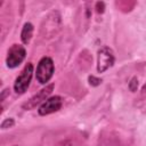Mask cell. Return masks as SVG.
<instances>
[{
  "mask_svg": "<svg viewBox=\"0 0 146 146\" xmlns=\"http://www.w3.org/2000/svg\"><path fill=\"white\" fill-rule=\"evenodd\" d=\"M54 72H55V65L52 59L48 56L42 57L36 66V73H35L36 81L40 84H47V82H49L50 79L52 78Z\"/></svg>",
  "mask_w": 146,
  "mask_h": 146,
  "instance_id": "1",
  "label": "cell"
},
{
  "mask_svg": "<svg viewBox=\"0 0 146 146\" xmlns=\"http://www.w3.org/2000/svg\"><path fill=\"white\" fill-rule=\"evenodd\" d=\"M33 70H34L33 64L27 63L22 70V72L19 73V75L15 79L14 90L17 95H23L29 89L31 80H32V75H33Z\"/></svg>",
  "mask_w": 146,
  "mask_h": 146,
  "instance_id": "2",
  "label": "cell"
},
{
  "mask_svg": "<svg viewBox=\"0 0 146 146\" xmlns=\"http://www.w3.org/2000/svg\"><path fill=\"white\" fill-rule=\"evenodd\" d=\"M54 88H55V84H54V83L46 84V87H43L41 90H39L36 94H34L29 100H26V102L22 105L23 110H25V111H31V110L35 108L38 105L43 104V103L49 98V96L51 95V92L54 91Z\"/></svg>",
  "mask_w": 146,
  "mask_h": 146,
  "instance_id": "3",
  "label": "cell"
},
{
  "mask_svg": "<svg viewBox=\"0 0 146 146\" xmlns=\"http://www.w3.org/2000/svg\"><path fill=\"white\" fill-rule=\"evenodd\" d=\"M114 62H115V56H114L113 50L107 46H103L97 52L98 73H104L105 71H107L110 67L114 65Z\"/></svg>",
  "mask_w": 146,
  "mask_h": 146,
  "instance_id": "4",
  "label": "cell"
},
{
  "mask_svg": "<svg viewBox=\"0 0 146 146\" xmlns=\"http://www.w3.org/2000/svg\"><path fill=\"white\" fill-rule=\"evenodd\" d=\"M26 56V50L24 46L14 43L7 51V57H6V65L9 68H15L22 62L25 59Z\"/></svg>",
  "mask_w": 146,
  "mask_h": 146,
  "instance_id": "5",
  "label": "cell"
},
{
  "mask_svg": "<svg viewBox=\"0 0 146 146\" xmlns=\"http://www.w3.org/2000/svg\"><path fill=\"white\" fill-rule=\"evenodd\" d=\"M62 106H63L62 97L60 96H52V97H49L43 104H41L39 106L38 113L41 116L49 115L51 113H55V112L59 111L62 108Z\"/></svg>",
  "mask_w": 146,
  "mask_h": 146,
  "instance_id": "6",
  "label": "cell"
},
{
  "mask_svg": "<svg viewBox=\"0 0 146 146\" xmlns=\"http://www.w3.org/2000/svg\"><path fill=\"white\" fill-rule=\"evenodd\" d=\"M33 32H34V26L32 23L26 22L23 27H22V32H21V40L24 44H29L32 36H33Z\"/></svg>",
  "mask_w": 146,
  "mask_h": 146,
  "instance_id": "7",
  "label": "cell"
},
{
  "mask_svg": "<svg viewBox=\"0 0 146 146\" xmlns=\"http://www.w3.org/2000/svg\"><path fill=\"white\" fill-rule=\"evenodd\" d=\"M15 125V120L13 117H8V119H5L2 122H1V129L5 130V129H9V128H13Z\"/></svg>",
  "mask_w": 146,
  "mask_h": 146,
  "instance_id": "8",
  "label": "cell"
},
{
  "mask_svg": "<svg viewBox=\"0 0 146 146\" xmlns=\"http://www.w3.org/2000/svg\"><path fill=\"white\" fill-rule=\"evenodd\" d=\"M128 87H129L130 91H132V92L137 91V89H138V79H137V76H133V78L130 79Z\"/></svg>",
  "mask_w": 146,
  "mask_h": 146,
  "instance_id": "9",
  "label": "cell"
},
{
  "mask_svg": "<svg viewBox=\"0 0 146 146\" xmlns=\"http://www.w3.org/2000/svg\"><path fill=\"white\" fill-rule=\"evenodd\" d=\"M88 81H89V84L90 86H94V87H97L102 83V79L95 76V75H89L88 76Z\"/></svg>",
  "mask_w": 146,
  "mask_h": 146,
  "instance_id": "10",
  "label": "cell"
},
{
  "mask_svg": "<svg viewBox=\"0 0 146 146\" xmlns=\"http://www.w3.org/2000/svg\"><path fill=\"white\" fill-rule=\"evenodd\" d=\"M95 9H96V13H97V14H103V13L105 11V2H103V1L96 2Z\"/></svg>",
  "mask_w": 146,
  "mask_h": 146,
  "instance_id": "11",
  "label": "cell"
},
{
  "mask_svg": "<svg viewBox=\"0 0 146 146\" xmlns=\"http://www.w3.org/2000/svg\"><path fill=\"white\" fill-rule=\"evenodd\" d=\"M9 91H10V90H9V88H6V89H3V90H2L1 96H0V100H1V102H3V100H5V98H6V96H7V95H9Z\"/></svg>",
  "mask_w": 146,
  "mask_h": 146,
  "instance_id": "12",
  "label": "cell"
},
{
  "mask_svg": "<svg viewBox=\"0 0 146 146\" xmlns=\"http://www.w3.org/2000/svg\"><path fill=\"white\" fill-rule=\"evenodd\" d=\"M146 96V83L143 86L141 90H140V98H144Z\"/></svg>",
  "mask_w": 146,
  "mask_h": 146,
  "instance_id": "13",
  "label": "cell"
},
{
  "mask_svg": "<svg viewBox=\"0 0 146 146\" xmlns=\"http://www.w3.org/2000/svg\"><path fill=\"white\" fill-rule=\"evenodd\" d=\"M59 146H72V144L70 143V141H64L63 144H60Z\"/></svg>",
  "mask_w": 146,
  "mask_h": 146,
  "instance_id": "14",
  "label": "cell"
}]
</instances>
